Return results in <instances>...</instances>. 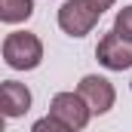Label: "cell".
<instances>
[{"label":"cell","mask_w":132,"mask_h":132,"mask_svg":"<svg viewBox=\"0 0 132 132\" xmlns=\"http://www.w3.org/2000/svg\"><path fill=\"white\" fill-rule=\"evenodd\" d=\"M3 62L12 71H34L43 62V43L31 31H12L3 40Z\"/></svg>","instance_id":"6da1fadb"},{"label":"cell","mask_w":132,"mask_h":132,"mask_svg":"<svg viewBox=\"0 0 132 132\" xmlns=\"http://www.w3.org/2000/svg\"><path fill=\"white\" fill-rule=\"evenodd\" d=\"M101 9L92 0H65L62 9H59V28L71 37H86L98 25Z\"/></svg>","instance_id":"7a4b0ae2"},{"label":"cell","mask_w":132,"mask_h":132,"mask_svg":"<svg viewBox=\"0 0 132 132\" xmlns=\"http://www.w3.org/2000/svg\"><path fill=\"white\" fill-rule=\"evenodd\" d=\"M49 117H55V120H62L68 129L80 132L86 123H89V117H92V108L83 101L80 92H59L52 104H49Z\"/></svg>","instance_id":"3957f363"},{"label":"cell","mask_w":132,"mask_h":132,"mask_svg":"<svg viewBox=\"0 0 132 132\" xmlns=\"http://www.w3.org/2000/svg\"><path fill=\"white\" fill-rule=\"evenodd\" d=\"M95 59L108 71H126V68H132V43L123 40L117 31H108L95 46Z\"/></svg>","instance_id":"277c9868"},{"label":"cell","mask_w":132,"mask_h":132,"mask_svg":"<svg viewBox=\"0 0 132 132\" xmlns=\"http://www.w3.org/2000/svg\"><path fill=\"white\" fill-rule=\"evenodd\" d=\"M77 92L83 95V101L92 108V114H108L117 101V89L111 86V80H104L98 74H86L77 83Z\"/></svg>","instance_id":"5b68a950"},{"label":"cell","mask_w":132,"mask_h":132,"mask_svg":"<svg viewBox=\"0 0 132 132\" xmlns=\"http://www.w3.org/2000/svg\"><path fill=\"white\" fill-rule=\"evenodd\" d=\"M28 108H31V89L25 86V83H19V80H6L3 83V89H0V111H3V117H22V114H28Z\"/></svg>","instance_id":"8992f818"},{"label":"cell","mask_w":132,"mask_h":132,"mask_svg":"<svg viewBox=\"0 0 132 132\" xmlns=\"http://www.w3.org/2000/svg\"><path fill=\"white\" fill-rule=\"evenodd\" d=\"M34 15V0H0V22L19 25Z\"/></svg>","instance_id":"52a82bcc"},{"label":"cell","mask_w":132,"mask_h":132,"mask_svg":"<svg viewBox=\"0 0 132 132\" xmlns=\"http://www.w3.org/2000/svg\"><path fill=\"white\" fill-rule=\"evenodd\" d=\"M111 31H117L123 40H129L132 43V6H123L120 12H117V19H114V28Z\"/></svg>","instance_id":"ba28073f"},{"label":"cell","mask_w":132,"mask_h":132,"mask_svg":"<svg viewBox=\"0 0 132 132\" xmlns=\"http://www.w3.org/2000/svg\"><path fill=\"white\" fill-rule=\"evenodd\" d=\"M31 132H74V129H68L65 123L55 120V117H40V120L31 126Z\"/></svg>","instance_id":"9c48e42d"},{"label":"cell","mask_w":132,"mask_h":132,"mask_svg":"<svg viewBox=\"0 0 132 132\" xmlns=\"http://www.w3.org/2000/svg\"><path fill=\"white\" fill-rule=\"evenodd\" d=\"M92 3H95V6H98L101 12H104V9H111V6H114V3H117V0H92Z\"/></svg>","instance_id":"30bf717a"}]
</instances>
